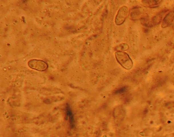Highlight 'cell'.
Segmentation results:
<instances>
[{
  "label": "cell",
  "instance_id": "52a82bcc",
  "mask_svg": "<svg viewBox=\"0 0 174 137\" xmlns=\"http://www.w3.org/2000/svg\"><path fill=\"white\" fill-rule=\"evenodd\" d=\"M161 18H162V17L161 15L156 16L153 19L154 22L155 23H157L160 22L161 21Z\"/></svg>",
  "mask_w": 174,
  "mask_h": 137
},
{
  "label": "cell",
  "instance_id": "8992f818",
  "mask_svg": "<svg viewBox=\"0 0 174 137\" xmlns=\"http://www.w3.org/2000/svg\"><path fill=\"white\" fill-rule=\"evenodd\" d=\"M66 114L67 116H69V118L70 122L71 128L74 127V119H73V115L72 112L70 107L69 104L66 106Z\"/></svg>",
  "mask_w": 174,
  "mask_h": 137
},
{
  "label": "cell",
  "instance_id": "6da1fadb",
  "mask_svg": "<svg viewBox=\"0 0 174 137\" xmlns=\"http://www.w3.org/2000/svg\"><path fill=\"white\" fill-rule=\"evenodd\" d=\"M115 55L117 60L123 68L127 70L132 68L133 63L128 54L124 52L118 51L116 52Z\"/></svg>",
  "mask_w": 174,
  "mask_h": 137
},
{
  "label": "cell",
  "instance_id": "5b68a950",
  "mask_svg": "<svg viewBox=\"0 0 174 137\" xmlns=\"http://www.w3.org/2000/svg\"><path fill=\"white\" fill-rule=\"evenodd\" d=\"M163 0H142L143 4L148 7H153L158 6Z\"/></svg>",
  "mask_w": 174,
  "mask_h": 137
},
{
  "label": "cell",
  "instance_id": "277c9868",
  "mask_svg": "<svg viewBox=\"0 0 174 137\" xmlns=\"http://www.w3.org/2000/svg\"><path fill=\"white\" fill-rule=\"evenodd\" d=\"M174 20V11H170L164 18L161 23V27L165 28L172 24Z\"/></svg>",
  "mask_w": 174,
  "mask_h": 137
},
{
  "label": "cell",
  "instance_id": "3957f363",
  "mask_svg": "<svg viewBox=\"0 0 174 137\" xmlns=\"http://www.w3.org/2000/svg\"><path fill=\"white\" fill-rule=\"evenodd\" d=\"M128 12V9L126 6H123L119 9L115 18V22L117 25H121L124 22Z\"/></svg>",
  "mask_w": 174,
  "mask_h": 137
},
{
  "label": "cell",
  "instance_id": "7a4b0ae2",
  "mask_svg": "<svg viewBox=\"0 0 174 137\" xmlns=\"http://www.w3.org/2000/svg\"><path fill=\"white\" fill-rule=\"evenodd\" d=\"M28 65L30 68L39 71H45L48 68V65L44 61L33 59L29 61Z\"/></svg>",
  "mask_w": 174,
  "mask_h": 137
}]
</instances>
